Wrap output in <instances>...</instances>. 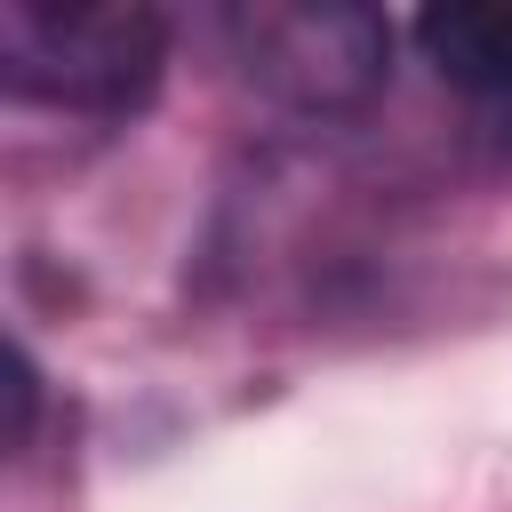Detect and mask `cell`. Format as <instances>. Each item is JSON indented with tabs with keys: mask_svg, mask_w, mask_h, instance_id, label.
<instances>
[{
	"mask_svg": "<svg viewBox=\"0 0 512 512\" xmlns=\"http://www.w3.org/2000/svg\"><path fill=\"white\" fill-rule=\"evenodd\" d=\"M168 24L144 0H0V88L56 112L120 120L152 104Z\"/></svg>",
	"mask_w": 512,
	"mask_h": 512,
	"instance_id": "1",
	"label": "cell"
},
{
	"mask_svg": "<svg viewBox=\"0 0 512 512\" xmlns=\"http://www.w3.org/2000/svg\"><path fill=\"white\" fill-rule=\"evenodd\" d=\"M224 40H232V64L296 112H352L384 88V64H392L384 16L344 0H256L224 16Z\"/></svg>",
	"mask_w": 512,
	"mask_h": 512,
	"instance_id": "2",
	"label": "cell"
},
{
	"mask_svg": "<svg viewBox=\"0 0 512 512\" xmlns=\"http://www.w3.org/2000/svg\"><path fill=\"white\" fill-rule=\"evenodd\" d=\"M424 64L480 112H512V0H448L416 16Z\"/></svg>",
	"mask_w": 512,
	"mask_h": 512,
	"instance_id": "3",
	"label": "cell"
}]
</instances>
